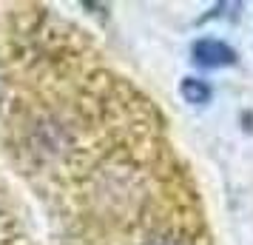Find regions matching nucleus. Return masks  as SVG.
<instances>
[{
	"label": "nucleus",
	"mask_w": 253,
	"mask_h": 245,
	"mask_svg": "<svg viewBox=\"0 0 253 245\" xmlns=\"http://www.w3.org/2000/svg\"><path fill=\"white\" fill-rule=\"evenodd\" d=\"M196 63L202 66H222V63H233V51L219 40H199L194 46Z\"/></svg>",
	"instance_id": "obj_1"
},
{
	"label": "nucleus",
	"mask_w": 253,
	"mask_h": 245,
	"mask_svg": "<svg viewBox=\"0 0 253 245\" xmlns=\"http://www.w3.org/2000/svg\"><path fill=\"white\" fill-rule=\"evenodd\" d=\"M182 97H185V103H208V97H211V89H208V83L202 80H196V77H188V80H182Z\"/></svg>",
	"instance_id": "obj_2"
}]
</instances>
